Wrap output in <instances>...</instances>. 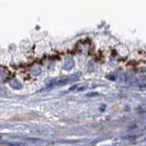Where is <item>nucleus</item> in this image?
Returning a JSON list of instances; mask_svg holds the SVG:
<instances>
[{"label":"nucleus","instance_id":"obj_2","mask_svg":"<svg viewBox=\"0 0 146 146\" xmlns=\"http://www.w3.org/2000/svg\"><path fill=\"white\" fill-rule=\"evenodd\" d=\"M88 88V86L86 84H74L73 86H71L69 88V91H72V92H81V91H84L86 89Z\"/></svg>","mask_w":146,"mask_h":146},{"label":"nucleus","instance_id":"obj_4","mask_svg":"<svg viewBox=\"0 0 146 146\" xmlns=\"http://www.w3.org/2000/svg\"><path fill=\"white\" fill-rule=\"evenodd\" d=\"M31 72L33 76H38L41 74V72H42V68H41V66H34L33 68H31Z\"/></svg>","mask_w":146,"mask_h":146},{"label":"nucleus","instance_id":"obj_1","mask_svg":"<svg viewBox=\"0 0 146 146\" xmlns=\"http://www.w3.org/2000/svg\"><path fill=\"white\" fill-rule=\"evenodd\" d=\"M81 76V72H77V73H74L72 75H69V76H66L64 78H60V79H56V80H53L51 82H49L48 86V87H51V86H65V84H71V83H74L80 78Z\"/></svg>","mask_w":146,"mask_h":146},{"label":"nucleus","instance_id":"obj_3","mask_svg":"<svg viewBox=\"0 0 146 146\" xmlns=\"http://www.w3.org/2000/svg\"><path fill=\"white\" fill-rule=\"evenodd\" d=\"M75 65V61L73 59L72 57H68L65 60V63L63 65V68L65 70H70V69L74 66Z\"/></svg>","mask_w":146,"mask_h":146},{"label":"nucleus","instance_id":"obj_5","mask_svg":"<svg viewBox=\"0 0 146 146\" xmlns=\"http://www.w3.org/2000/svg\"><path fill=\"white\" fill-rule=\"evenodd\" d=\"M10 86L13 87V88H14V89H21L22 88V84L20 83L19 81H17V80L11 81V83H10Z\"/></svg>","mask_w":146,"mask_h":146}]
</instances>
